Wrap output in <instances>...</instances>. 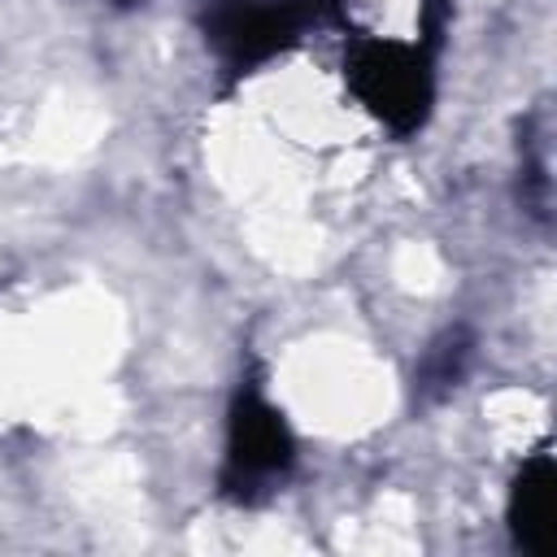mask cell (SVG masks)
<instances>
[{"label": "cell", "instance_id": "1", "mask_svg": "<svg viewBox=\"0 0 557 557\" xmlns=\"http://www.w3.org/2000/svg\"><path fill=\"white\" fill-rule=\"evenodd\" d=\"M296 466V440L283 422V413L261 396L257 383H239L226 413V453L218 487L235 505H261L270 500Z\"/></svg>", "mask_w": 557, "mask_h": 557}, {"label": "cell", "instance_id": "2", "mask_svg": "<svg viewBox=\"0 0 557 557\" xmlns=\"http://www.w3.org/2000/svg\"><path fill=\"white\" fill-rule=\"evenodd\" d=\"M431 44H400V39H352L344 57L348 87L357 100L387 122L396 135H413L435 100V74H431Z\"/></svg>", "mask_w": 557, "mask_h": 557}, {"label": "cell", "instance_id": "3", "mask_svg": "<svg viewBox=\"0 0 557 557\" xmlns=\"http://www.w3.org/2000/svg\"><path fill=\"white\" fill-rule=\"evenodd\" d=\"M339 22V0H222L205 17V39L213 44L231 78L287 52L309 26Z\"/></svg>", "mask_w": 557, "mask_h": 557}, {"label": "cell", "instance_id": "4", "mask_svg": "<svg viewBox=\"0 0 557 557\" xmlns=\"http://www.w3.org/2000/svg\"><path fill=\"white\" fill-rule=\"evenodd\" d=\"M505 522L522 553L531 557L557 553V461L548 448L531 453L518 466L505 500Z\"/></svg>", "mask_w": 557, "mask_h": 557}, {"label": "cell", "instance_id": "5", "mask_svg": "<svg viewBox=\"0 0 557 557\" xmlns=\"http://www.w3.org/2000/svg\"><path fill=\"white\" fill-rule=\"evenodd\" d=\"M470 361H474V335H470L466 326H448L444 335H435L431 348H426L422 361H418V374H413L418 400H422V405L444 400V396L466 379Z\"/></svg>", "mask_w": 557, "mask_h": 557}, {"label": "cell", "instance_id": "6", "mask_svg": "<svg viewBox=\"0 0 557 557\" xmlns=\"http://www.w3.org/2000/svg\"><path fill=\"white\" fill-rule=\"evenodd\" d=\"M117 4H131V0H117Z\"/></svg>", "mask_w": 557, "mask_h": 557}]
</instances>
